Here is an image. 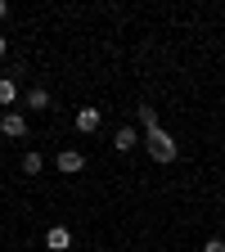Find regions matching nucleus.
I'll list each match as a JSON object with an SVG mask.
<instances>
[{"label":"nucleus","instance_id":"obj_1","mask_svg":"<svg viewBox=\"0 0 225 252\" xmlns=\"http://www.w3.org/2000/svg\"><path fill=\"white\" fill-rule=\"evenodd\" d=\"M144 149H149V158H153V162H176V153H180V149H176V140L162 131V126L144 135Z\"/></svg>","mask_w":225,"mask_h":252},{"label":"nucleus","instance_id":"obj_2","mask_svg":"<svg viewBox=\"0 0 225 252\" xmlns=\"http://www.w3.org/2000/svg\"><path fill=\"white\" fill-rule=\"evenodd\" d=\"M0 135H5V140H23V135H27V117H23L18 108L0 113Z\"/></svg>","mask_w":225,"mask_h":252},{"label":"nucleus","instance_id":"obj_3","mask_svg":"<svg viewBox=\"0 0 225 252\" xmlns=\"http://www.w3.org/2000/svg\"><path fill=\"white\" fill-rule=\"evenodd\" d=\"M81 167H86V153H81V149H63V153H59V171H63V176H77Z\"/></svg>","mask_w":225,"mask_h":252},{"label":"nucleus","instance_id":"obj_4","mask_svg":"<svg viewBox=\"0 0 225 252\" xmlns=\"http://www.w3.org/2000/svg\"><path fill=\"white\" fill-rule=\"evenodd\" d=\"M99 122H104L99 108H77V131L81 135H95V131H99Z\"/></svg>","mask_w":225,"mask_h":252},{"label":"nucleus","instance_id":"obj_5","mask_svg":"<svg viewBox=\"0 0 225 252\" xmlns=\"http://www.w3.org/2000/svg\"><path fill=\"white\" fill-rule=\"evenodd\" d=\"M0 104H5V108L18 104V81L14 77H0Z\"/></svg>","mask_w":225,"mask_h":252},{"label":"nucleus","instance_id":"obj_6","mask_svg":"<svg viewBox=\"0 0 225 252\" xmlns=\"http://www.w3.org/2000/svg\"><path fill=\"white\" fill-rule=\"evenodd\" d=\"M135 117H140V126H144V135H149V131H158V108H153V104H140V108H135Z\"/></svg>","mask_w":225,"mask_h":252},{"label":"nucleus","instance_id":"obj_7","mask_svg":"<svg viewBox=\"0 0 225 252\" xmlns=\"http://www.w3.org/2000/svg\"><path fill=\"white\" fill-rule=\"evenodd\" d=\"M45 243H50L54 252H63V248H68V243H72V234H68V230H63V225H54V230L45 234Z\"/></svg>","mask_w":225,"mask_h":252},{"label":"nucleus","instance_id":"obj_8","mask_svg":"<svg viewBox=\"0 0 225 252\" xmlns=\"http://www.w3.org/2000/svg\"><path fill=\"white\" fill-rule=\"evenodd\" d=\"M23 171H27V176H41V171H45V158H41L36 149H32V153H23Z\"/></svg>","mask_w":225,"mask_h":252},{"label":"nucleus","instance_id":"obj_9","mask_svg":"<svg viewBox=\"0 0 225 252\" xmlns=\"http://www.w3.org/2000/svg\"><path fill=\"white\" fill-rule=\"evenodd\" d=\"M126 149H135V126H122L117 131V153H126Z\"/></svg>","mask_w":225,"mask_h":252},{"label":"nucleus","instance_id":"obj_10","mask_svg":"<svg viewBox=\"0 0 225 252\" xmlns=\"http://www.w3.org/2000/svg\"><path fill=\"white\" fill-rule=\"evenodd\" d=\"M27 108H50V94L36 86V90H27Z\"/></svg>","mask_w":225,"mask_h":252},{"label":"nucleus","instance_id":"obj_11","mask_svg":"<svg viewBox=\"0 0 225 252\" xmlns=\"http://www.w3.org/2000/svg\"><path fill=\"white\" fill-rule=\"evenodd\" d=\"M203 252H225V239H207V243H203Z\"/></svg>","mask_w":225,"mask_h":252},{"label":"nucleus","instance_id":"obj_12","mask_svg":"<svg viewBox=\"0 0 225 252\" xmlns=\"http://www.w3.org/2000/svg\"><path fill=\"white\" fill-rule=\"evenodd\" d=\"M5 50H9V41H5V36H0V59H5Z\"/></svg>","mask_w":225,"mask_h":252},{"label":"nucleus","instance_id":"obj_13","mask_svg":"<svg viewBox=\"0 0 225 252\" xmlns=\"http://www.w3.org/2000/svg\"><path fill=\"white\" fill-rule=\"evenodd\" d=\"M5 14H9V5H5V0H0V18H5Z\"/></svg>","mask_w":225,"mask_h":252}]
</instances>
